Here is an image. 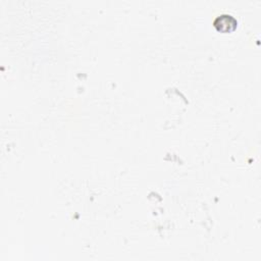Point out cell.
I'll return each instance as SVG.
<instances>
[{
	"mask_svg": "<svg viewBox=\"0 0 261 261\" xmlns=\"http://www.w3.org/2000/svg\"><path fill=\"white\" fill-rule=\"evenodd\" d=\"M213 23L217 31L223 32V33H228V32L233 31L237 28L238 21L230 14H221L215 18Z\"/></svg>",
	"mask_w": 261,
	"mask_h": 261,
	"instance_id": "6da1fadb",
	"label": "cell"
}]
</instances>
